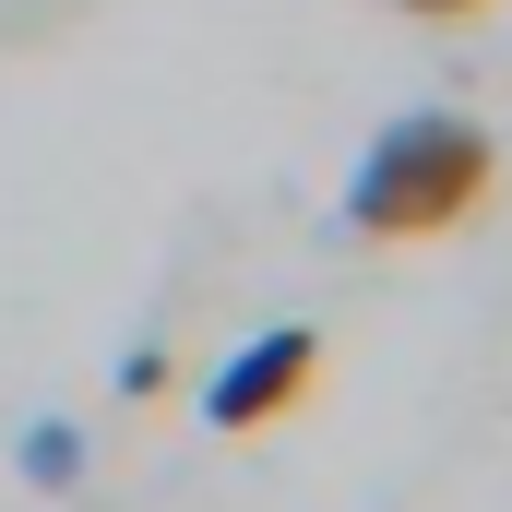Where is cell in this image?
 Here are the masks:
<instances>
[{"label":"cell","instance_id":"277c9868","mask_svg":"<svg viewBox=\"0 0 512 512\" xmlns=\"http://www.w3.org/2000/svg\"><path fill=\"white\" fill-rule=\"evenodd\" d=\"M167 382H179V358H167V346H131V358H120V393H131V405H155Z\"/></svg>","mask_w":512,"mask_h":512},{"label":"cell","instance_id":"5b68a950","mask_svg":"<svg viewBox=\"0 0 512 512\" xmlns=\"http://www.w3.org/2000/svg\"><path fill=\"white\" fill-rule=\"evenodd\" d=\"M393 12H417V24H477V12H501V0H393Z\"/></svg>","mask_w":512,"mask_h":512},{"label":"cell","instance_id":"3957f363","mask_svg":"<svg viewBox=\"0 0 512 512\" xmlns=\"http://www.w3.org/2000/svg\"><path fill=\"white\" fill-rule=\"evenodd\" d=\"M24 477H36V489H72V477H84V429L36 417V429H24Z\"/></svg>","mask_w":512,"mask_h":512},{"label":"cell","instance_id":"6da1fadb","mask_svg":"<svg viewBox=\"0 0 512 512\" xmlns=\"http://www.w3.org/2000/svg\"><path fill=\"white\" fill-rule=\"evenodd\" d=\"M489 191H501V143L489 131L465 108H405L393 131H370V155L346 179V227L370 251H417V239H453Z\"/></svg>","mask_w":512,"mask_h":512},{"label":"cell","instance_id":"7a4b0ae2","mask_svg":"<svg viewBox=\"0 0 512 512\" xmlns=\"http://www.w3.org/2000/svg\"><path fill=\"white\" fill-rule=\"evenodd\" d=\"M310 382H322V334H310V322H274V334H251V346L203 382V417H215L227 441H251V429H274V417H298Z\"/></svg>","mask_w":512,"mask_h":512}]
</instances>
